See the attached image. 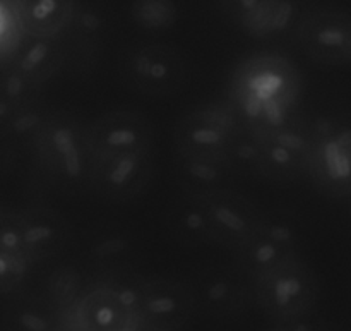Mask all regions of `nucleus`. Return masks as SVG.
Listing matches in <instances>:
<instances>
[{"mask_svg":"<svg viewBox=\"0 0 351 331\" xmlns=\"http://www.w3.org/2000/svg\"><path fill=\"white\" fill-rule=\"evenodd\" d=\"M228 100L252 129H269L297 115L302 78L290 58L257 54L237 65Z\"/></svg>","mask_w":351,"mask_h":331,"instance_id":"obj_1","label":"nucleus"},{"mask_svg":"<svg viewBox=\"0 0 351 331\" xmlns=\"http://www.w3.org/2000/svg\"><path fill=\"white\" fill-rule=\"evenodd\" d=\"M38 175L65 192L89 191L93 155L88 124L64 110H51L29 148Z\"/></svg>","mask_w":351,"mask_h":331,"instance_id":"obj_2","label":"nucleus"},{"mask_svg":"<svg viewBox=\"0 0 351 331\" xmlns=\"http://www.w3.org/2000/svg\"><path fill=\"white\" fill-rule=\"evenodd\" d=\"M254 288L256 306L274 323H288L311 315L319 297L317 275L302 256L291 258L256 278Z\"/></svg>","mask_w":351,"mask_h":331,"instance_id":"obj_3","label":"nucleus"},{"mask_svg":"<svg viewBox=\"0 0 351 331\" xmlns=\"http://www.w3.org/2000/svg\"><path fill=\"white\" fill-rule=\"evenodd\" d=\"M245 126V120L230 100L197 106L182 115L175 126V151L230 161L233 139Z\"/></svg>","mask_w":351,"mask_h":331,"instance_id":"obj_4","label":"nucleus"},{"mask_svg":"<svg viewBox=\"0 0 351 331\" xmlns=\"http://www.w3.org/2000/svg\"><path fill=\"white\" fill-rule=\"evenodd\" d=\"M119 74L130 91L151 98L177 95L187 82V64L178 48L167 43H141L125 48Z\"/></svg>","mask_w":351,"mask_h":331,"instance_id":"obj_5","label":"nucleus"},{"mask_svg":"<svg viewBox=\"0 0 351 331\" xmlns=\"http://www.w3.org/2000/svg\"><path fill=\"white\" fill-rule=\"evenodd\" d=\"M311 179L331 198L351 196V120L343 117L312 119Z\"/></svg>","mask_w":351,"mask_h":331,"instance_id":"obj_6","label":"nucleus"},{"mask_svg":"<svg viewBox=\"0 0 351 331\" xmlns=\"http://www.w3.org/2000/svg\"><path fill=\"white\" fill-rule=\"evenodd\" d=\"M302 54L329 67L351 65V14L341 9H312L302 14L293 31Z\"/></svg>","mask_w":351,"mask_h":331,"instance_id":"obj_7","label":"nucleus"},{"mask_svg":"<svg viewBox=\"0 0 351 331\" xmlns=\"http://www.w3.org/2000/svg\"><path fill=\"white\" fill-rule=\"evenodd\" d=\"M191 288L194 292L195 309L208 318H239L256 306L254 280L237 264L201 271Z\"/></svg>","mask_w":351,"mask_h":331,"instance_id":"obj_8","label":"nucleus"},{"mask_svg":"<svg viewBox=\"0 0 351 331\" xmlns=\"http://www.w3.org/2000/svg\"><path fill=\"white\" fill-rule=\"evenodd\" d=\"M112 19L99 0H77L71 24L62 34L65 47V69L75 76H89L98 69L108 40Z\"/></svg>","mask_w":351,"mask_h":331,"instance_id":"obj_9","label":"nucleus"},{"mask_svg":"<svg viewBox=\"0 0 351 331\" xmlns=\"http://www.w3.org/2000/svg\"><path fill=\"white\" fill-rule=\"evenodd\" d=\"M154 172V151L95 158L89 191L110 203H129L143 194Z\"/></svg>","mask_w":351,"mask_h":331,"instance_id":"obj_10","label":"nucleus"},{"mask_svg":"<svg viewBox=\"0 0 351 331\" xmlns=\"http://www.w3.org/2000/svg\"><path fill=\"white\" fill-rule=\"evenodd\" d=\"M95 158L154 151V127L144 113L113 110L88 124Z\"/></svg>","mask_w":351,"mask_h":331,"instance_id":"obj_11","label":"nucleus"},{"mask_svg":"<svg viewBox=\"0 0 351 331\" xmlns=\"http://www.w3.org/2000/svg\"><path fill=\"white\" fill-rule=\"evenodd\" d=\"M211 215L218 247L237 253L259 232L266 213L235 189L202 196Z\"/></svg>","mask_w":351,"mask_h":331,"instance_id":"obj_12","label":"nucleus"},{"mask_svg":"<svg viewBox=\"0 0 351 331\" xmlns=\"http://www.w3.org/2000/svg\"><path fill=\"white\" fill-rule=\"evenodd\" d=\"M197 312L194 292L173 278H146L139 325L149 331H180Z\"/></svg>","mask_w":351,"mask_h":331,"instance_id":"obj_13","label":"nucleus"},{"mask_svg":"<svg viewBox=\"0 0 351 331\" xmlns=\"http://www.w3.org/2000/svg\"><path fill=\"white\" fill-rule=\"evenodd\" d=\"M24 249L33 263L47 261L60 254L71 240V225L57 209L33 205L17 209Z\"/></svg>","mask_w":351,"mask_h":331,"instance_id":"obj_14","label":"nucleus"},{"mask_svg":"<svg viewBox=\"0 0 351 331\" xmlns=\"http://www.w3.org/2000/svg\"><path fill=\"white\" fill-rule=\"evenodd\" d=\"M71 311L84 331H129L139 325L101 278L86 285L81 299Z\"/></svg>","mask_w":351,"mask_h":331,"instance_id":"obj_15","label":"nucleus"},{"mask_svg":"<svg viewBox=\"0 0 351 331\" xmlns=\"http://www.w3.org/2000/svg\"><path fill=\"white\" fill-rule=\"evenodd\" d=\"M175 177L182 192L206 196L218 191L233 189L240 177L230 161L191 157L175 151Z\"/></svg>","mask_w":351,"mask_h":331,"instance_id":"obj_16","label":"nucleus"},{"mask_svg":"<svg viewBox=\"0 0 351 331\" xmlns=\"http://www.w3.org/2000/svg\"><path fill=\"white\" fill-rule=\"evenodd\" d=\"M167 225L173 239L184 246H218L211 215L202 196L182 192L168 209Z\"/></svg>","mask_w":351,"mask_h":331,"instance_id":"obj_17","label":"nucleus"},{"mask_svg":"<svg viewBox=\"0 0 351 331\" xmlns=\"http://www.w3.org/2000/svg\"><path fill=\"white\" fill-rule=\"evenodd\" d=\"M65 60L67 55L62 38H38L26 34L19 50L7 64L19 69L36 84L45 86L55 74L65 69Z\"/></svg>","mask_w":351,"mask_h":331,"instance_id":"obj_18","label":"nucleus"},{"mask_svg":"<svg viewBox=\"0 0 351 331\" xmlns=\"http://www.w3.org/2000/svg\"><path fill=\"white\" fill-rule=\"evenodd\" d=\"M77 0H16L27 36L60 38L71 24Z\"/></svg>","mask_w":351,"mask_h":331,"instance_id":"obj_19","label":"nucleus"},{"mask_svg":"<svg viewBox=\"0 0 351 331\" xmlns=\"http://www.w3.org/2000/svg\"><path fill=\"white\" fill-rule=\"evenodd\" d=\"M62 312L47 295H16L3 315L5 331H53Z\"/></svg>","mask_w":351,"mask_h":331,"instance_id":"obj_20","label":"nucleus"},{"mask_svg":"<svg viewBox=\"0 0 351 331\" xmlns=\"http://www.w3.org/2000/svg\"><path fill=\"white\" fill-rule=\"evenodd\" d=\"M50 113L51 110L38 100L0 119V139L3 148L29 151Z\"/></svg>","mask_w":351,"mask_h":331,"instance_id":"obj_21","label":"nucleus"},{"mask_svg":"<svg viewBox=\"0 0 351 331\" xmlns=\"http://www.w3.org/2000/svg\"><path fill=\"white\" fill-rule=\"evenodd\" d=\"M237 266L245 271L252 280L269 273L285 261L297 258L300 254H291L280 244L273 242L267 237L257 233L250 242H247L242 249L237 251Z\"/></svg>","mask_w":351,"mask_h":331,"instance_id":"obj_22","label":"nucleus"},{"mask_svg":"<svg viewBox=\"0 0 351 331\" xmlns=\"http://www.w3.org/2000/svg\"><path fill=\"white\" fill-rule=\"evenodd\" d=\"M261 139H263L264 158H266V179L278 182H293L311 177V158L295 153L263 136Z\"/></svg>","mask_w":351,"mask_h":331,"instance_id":"obj_23","label":"nucleus"},{"mask_svg":"<svg viewBox=\"0 0 351 331\" xmlns=\"http://www.w3.org/2000/svg\"><path fill=\"white\" fill-rule=\"evenodd\" d=\"M43 86L36 84L33 79L16 69L14 65H2L0 74V119L23 109L29 103L41 100Z\"/></svg>","mask_w":351,"mask_h":331,"instance_id":"obj_24","label":"nucleus"},{"mask_svg":"<svg viewBox=\"0 0 351 331\" xmlns=\"http://www.w3.org/2000/svg\"><path fill=\"white\" fill-rule=\"evenodd\" d=\"M230 163L240 175H256L266 179V158L259 133L245 126L233 139L230 148Z\"/></svg>","mask_w":351,"mask_h":331,"instance_id":"obj_25","label":"nucleus"},{"mask_svg":"<svg viewBox=\"0 0 351 331\" xmlns=\"http://www.w3.org/2000/svg\"><path fill=\"white\" fill-rule=\"evenodd\" d=\"M134 249V239L123 229H106L93 233L88 242V258L105 268L120 263Z\"/></svg>","mask_w":351,"mask_h":331,"instance_id":"obj_26","label":"nucleus"},{"mask_svg":"<svg viewBox=\"0 0 351 331\" xmlns=\"http://www.w3.org/2000/svg\"><path fill=\"white\" fill-rule=\"evenodd\" d=\"M82 277L75 268L60 266L50 273L45 284V295L64 315L74 309L84 292Z\"/></svg>","mask_w":351,"mask_h":331,"instance_id":"obj_27","label":"nucleus"},{"mask_svg":"<svg viewBox=\"0 0 351 331\" xmlns=\"http://www.w3.org/2000/svg\"><path fill=\"white\" fill-rule=\"evenodd\" d=\"M302 14L304 12L300 10L298 0H273L250 36L267 40L281 36L288 31H295Z\"/></svg>","mask_w":351,"mask_h":331,"instance_id":"obj_28","label":"nucleus"},{"mask_svg":"<svg viewBox=\"0 0 351 331\" xmlns=\"http://www.w3.org/2000/svg\"><path fill=\"white\" fill-rule=\"evenodd\" d=\"M130 17L141 30L160 33L177 24L178 7L175 0H132Z\"/></svg>","mask_w":351,"mask_h":331,"instance_id":"obj_29","label":"nucleus"},{"mask_svg":"<svg viewBox=\"0 0 351 331\" xmlns=\"http://www.w3.org/2000/svg\"><path fill=\"white\" fill-rule=\"evenodd\" d=\"M101 280L117 295V299L122 302V306L130 312V316L139 321V309L146 277L136 273V271L117 268V270L106 271Z\"/></svg>","mask_w":351,"mask_h":331,"instance_id":"obj_30","label":"nucleus"},{"mask_svg":"<svg viewBox=\"0 0 351 331\" xmlns=\"http://www.w3.org/2000/svg\"><path fill=\"white\" fill-rule=\"evenodd\" d=\"M33 264L29 256L0 253V292L3 297H16L24 290Z\"/></svg>","mask_w":351,"mask_h":331,"instance_id":"obj_31","label":"nucleus"},{"mask_svg":"<svg viewBox=\"0 0 351 331\" xmlns=\"http://www.w3.org/2000/svg\"><path fill=\"white\" fill-rule=\"evenodd\" d=\"M257 233L280 244L291 254H300V230L288 215L266 213L263 225Z\"/></svg>","mask_w":351,"mask_h":331,"instance_id":"obj_32","label":"nucleus"},{"mask_svg":"<svg viewBox=\"0 0 351 331\" xmlns=\"http://www.w3.org/2000/svg\"><path fill=\"white\" fill-rule=\"evenodd\" d=\"M0 5H2V64H7L19 50L26 33L17 14L16 0H2Z\"/></svg>","mask_w":351,"mask_h":331,"instance_id":"obj_33","label":"nucleus"},{"mask_svg":"<svg viewBox=\"0 0 351 331\" xmlns=\"http://www.w3.org/2000/svg\"><path fill=\"white\" fill-rule=\"evenodd\" d=\"M226 16L247 34H252L269 5L264 0H221Z\"/></svg>","mask_w":351,"mask_h":331,"instance_id":"obj_34","label":"nucleus"},{"mask_svg":"<svg viewBox=\"0 0 351 331\" xmlns=\"http://www.w3.org/2000/svg\"><path fill=\"white\" fill-rule=\"evenodd\" d=\"M285 325H287L288 331H328L324 323L321 319L314 318L312 312L307 316H302L298 319H293V321L285 323Z\"/></svg>","mask_w":351,"mask_h":331,"instance_id":"obj_35","label":"nucleus"},{"mask_svg":"<svg viewBox=\"0 0 351 331\" xmlns=\"http://www.w3.org/2000/svg\"><path fill=\"white\" fill-rule=\"evenodd\" d=\"M81 330L82 328L77 325L72 311H69V312H64L60 323H58V326L53 331H81Z\"/></svg>","mask_w":351,"mask_h":331,"instance_id":"obj_36","label":"nucleus"},{"mask_svg":"<svg viewBox=\"0 0 351 331\" xmlns=\"http://www.w3.org/2000/svg\"><path fill=\"white\" fill-rule=\"evenodd\" d=\"M341 203H343V213H345L346 220L351 223V196L350 198L341 199Z\"/></svg>","mask_w":351,"mask_h":331,"instance_id":"obj_37","label":"nucleus"},{"mask_svg":"<svg viewBox=\"0 0 351 331\" xmlns=\"http://www.w3.org/2000/svg\"><path fill=\"white\" fill-rule=\"evenodd\" d=\"M267 331H288V330H287V325H285V323H274V326H271Z\"/></svg>","mask_w":351,"mask_h":331,"instance_id":"obj_38","label":"nucleus"},{"mask_svg":"<svg viewBox=\"0 0 351 331\" xmlns=\"http://www.w3.org/2000/svg\"><path fill=\"white\" fill-rule=\"evenodd\" d=\"M129 331H149V330H146V328H144V326L137 325V326H134V328H130Z\"/></svg>","mask_w":351,"mask_h":331,"instance_id":"obj_39","label":"nucleus"},{"mask_svg":"<svg viewBox=\"0 0 351 331\" xmlns=\"http://www.w3.org/2000/svg\"><path fill=\"white\" fill-rule=\"evenodd\" d=\"M81 331H84V330H81Z\"/></svg>","mask_w":351,"mask_h":331,"instance_id":"obj_40","label":"nucleus"}]
</instances>
